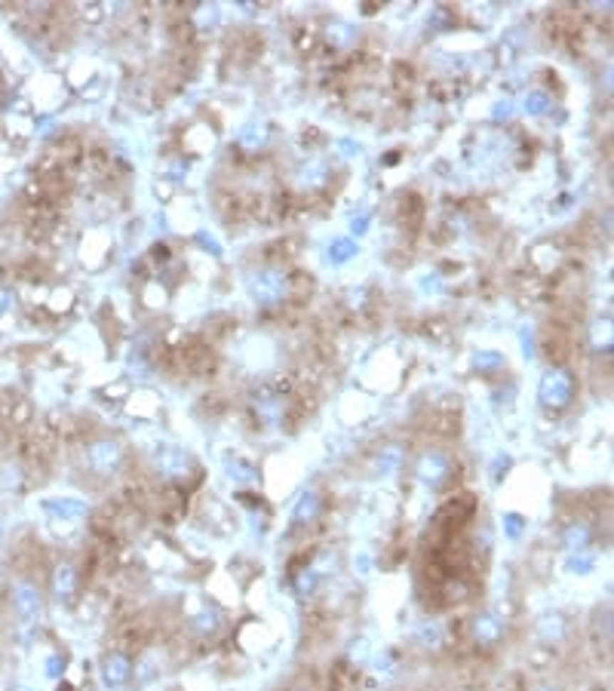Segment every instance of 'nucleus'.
Instances as JSON below:
<instances>
[{"instance_id":"2","label":"nucleus","mask_w":614,"mask_h":691,"mask_svg":"<svg viewBox=\"0 0 614 691\" xmlns=\"http://www.w3.org/2000/svg\"><path fill=\"white\" fill-rule=\"evenodd\" d=\"M126 660L123 658H114V660H108V679H114V682H120V679H126Z\"/></svg>"},{"instance_id":"1","label":"nucleus","mask_w":614,"mask_h":691,"mask_svg":"<svg viewBox=\"0 0 614 691\" xmlns=\"http://www.w3.org/2000/svg\"><path fill=\"white\" fill-rule=\"evenodd\" d=\"M16 608H18V615H34V608H37V593H34V587H28V584H22V587L16 590Z\"/></svg>"}]
</instances>
